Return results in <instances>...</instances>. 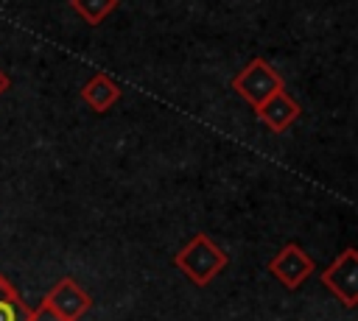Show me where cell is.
Listing matches in <instances>:
<instances>
[{"label":"cell","instance_id":"1","mask_svg":"<svg viewBox=\"0 0 358 321\" xmlns=\"http://www.w3.org/2000/svg\"><path fill=\"white\" fill-rule=\"evenodd\" d=\"M227 262H229V257H227V251L224 248H218L213 240H210V234H193L179 251H176V257H173V265L193 282V285H199V288H204V285H210V279L221 271V268H227Z\"/></svg>","mask_w":358,"mask_h":321},{"label":"cell","instance_id":"3","mask_svg":"<svg viewBox=\"0 0 358 321\" xmlns=\"http://www.w3.org/2000/svg\"><path fill=\"white\" fill-rule=\"evenodd\" d=\"M322 285L344 304L355 307L358 301V251L350 246L344 248L324 271H322Z\"/></svg>","mask_w":358,"mask_h":321},{"label":"cell","instance_id":"8","mask_svg":"<svg viewBox=\"0 0 358 321\" xmlns=\"http://www.w3.org/2000/svg\"><path fill=\"white\" fill-rule=\"evenodd\" d=\"M70 6L87 25H101L117 8V0H70Z\"/></svg>","mask_w":358,"mask_h":321},{"label":"cell","instance_id":"6","mask_svg":"<svg viewBox=\"0 0 358 321\" xmlns=\"http://www.w3.org/2000/svg\"><path fill=\"white\" fill-rule=\"evenodd\" d=\"M299 103L285 92V89H280L277 95H271L266 103H260L257 109H255V114H257V120L268 128V131H274V134H282L296 117H299Z\"/></svg>","mask_w":358,"mask_h":321},{"label":"cell","instance_id":"9","mask_svg":"<svg viewBox=\"0 0 358 321\" xmlns=\"http://www.w3.org/2000/svg\"><path fill=\"white\" fill-rule=\"evenodd\" d=\"M25 315H28V307L22 304L20 293L8 285L0 293V321H25Z\"/></svg>","mask_w":358,"mask_h":321},{"label":"cell","instance_id":"4","mask_svg":"<svg viewBox=\"0 0 358 321\" xmlns=\"http://www.w3.org/2000/svg\"><path fill=\"white\" fill-rule=\"evenodd\" d=\"M313 268H316V262L296 246V243H285L277 254H274V260L268 262V271L282 282V288H288V290H296L310 274H313Z\"/></svg>","mask_w":358,"mask_h":321},{"label":"cell","instance_id":"2","mask_svg":"<svg viewBox=\"0 0 358 321\" xmlns=\"http://www.w3.org/2000/svg\"><path fill=\"white\" fill-rule=\"evenodd\" d=\"M232 89L252 106L257 109L260 103H266L271 95H277L280 89H285L282 75L263 59H252L235 78H232Z\"/></svg>","mask_w":358,"mask_h":321},{"label":"cell","instance_id":"11","mask_svg":"<svg viewBox=\"0 0 358 321\" xmlns=\"http://www.w3.org/2000/svg\"><path fill=\"white\" fill-rule=\"evenodd\" d=\"M8 84H11V81L6 78V73H0V95H3L6 89H8Z\"/></svg>","mask_w":358,"mask_h":321},{"label":"cell","instance_id":"10","mask_svg":"<svg viewBox=\"0 0 358 321\" xmlns=\"http://www.w3.org/2000/svg\"><path fill=\"white\" fill-rule=\"evenodd\" d=\"M25 321H67V318H62L50 304H45V301H42L36 310H28Z\"/></svg>","mask_w":358,"mask_h":321},{"label":"cell","instance_id":"7","mask_svg":"<svg viewBox=\"0 0 358 321\" xmlns=\"http://www.w3.org/2000/svg\"><path fill=\"white\" fill-rule=\"evenodd\" d=\"M81 100H84L92 112H109V109L120 100V87L115 84L112 75L95 73V75H90V81L81 87Z\"/></svg>","mask_w":358,"mask_h":321},{"label":"cell","instance_id":"12","mask_svg":"<svg viewBox=\"0 0 358 321\" xmlns=\"http://www.w3.org/2000/svg\"><path fill=\"white\" fill-rule=\"evenodd\" d=\"M8 285H11V282H8V279H6V276H3V274H0V293H3V290H6V288H8Z\"/></svg>","mask_w":358,"mask_h":321},{"label":"cell","instance_id":"5","mask_svg":"<svg viewBox=\"0 0 358 321\" xmlns=\"http://www.w3.org/2000/svg\"><path fill=\"white\" fill-rule=\"evenodd\" d=\"M45 304H50L62 318L78 321V318L92 307V299H90V293H84V290L78 288L76 279L64 276V279H59V282L50 288V293L45 296Z\"/></svg>","mask_w":358,"mask_h":321}]
</instances>
